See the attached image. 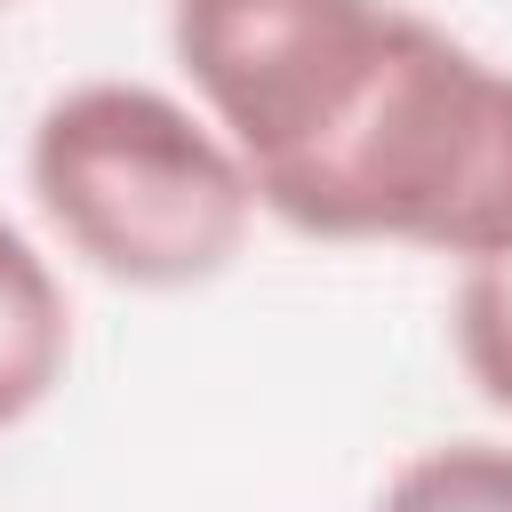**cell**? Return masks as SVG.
<instances>
[{
    "label": "cell",
    "instance_id": "2",
    "mask_svg": "<svg viewBox=\"0 0 512 512\" xmlns=\"http://www.w3.org/2000/svg\"><path fill=\"white\" fill-rule=\"evenodd\" d=\"M24 184L48 232L120 288H200L256 224V176L232 136L144 80H80L40 104Z\"/></svg>",
    "mask_w": 512,
    "mask_h": 512
},
{
    "label": "cell",
    "instance_id": "4",
    "mask_svg": "<svg viewBox=\"0 0 512 512\" xmlns=\"http://www.w3.org/2000/svg\"><path fill=\"white\" fill-rule=\"evenodd\" d=\"M72 368V304L56 264L0 216V432L24 424Z\"/></svg>",
    "mask_w": 512,
    "mask_h": 512
},
{
    "label": "cell",
    "instance_id": "3",
    "mask_svg": "<svg viewBox=\"0 0 512 512\" xmlns=\"http://www.w3.org/2000/svg\"><path fill=\"white\" fill-rule=\"evenodd\" d=\"M392 0H168V48L192 104L248 176L312 152L392 48Z\"/></svg>",
    "mask_w": 512,
    "mask_h": 512
},
{
    "label": "cell",
    "instance_id": "5",
    "mask_svg": "<svg viewBox=\"0 0 512 512\" xmlns=\"http://www.w3.org/2000/svg\"><path fill=\"white\" fill-rule=\"evenodd\" d=\"M368 512H512V448L504 440H440L416 448Z\"/></svg>",
    "mask_w": 512,
    "mask_h": 512
},
{
    "label": "cell",
    "instance_id": "1",
    "mask_svg": "<svg viewBox=\"0 0 512 512\" xmlns=\"http://www.w3.org/2000/svg\"><path fill=\"white\" fill-rule=\"evenodd\" d=\"M256 200L304 240H400L456 264L512 248V64L400 8L352 112L264 168Z\"/></svg>",
    "mask_w": 512,
    "mask_h": 512
},
{
    "label": "cell",
    "instance_id": "6",
    "mask_svg": "<svg viewBox=\"0 0 512 512\" xmlns=\"http://www.w3.org/2000/svg\"><path fill=\"white\" fill-rule=\"evenodd\" d=\"M448 336H456V360H464L472 392L512 416V248H488V256L464 264Z\"/></svg>",
    "mask_w": 512,
    "mask_h": 512
}]
</instances>
